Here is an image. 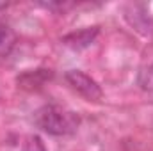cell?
<instances>
[{"label": "cell", "mask_w": 153, "mask_h": 151, "mask_svg": "<svg viewBox=\"0 0 153 151\" xmlns=\"http://www.w3.org/2000/svg\"><path fill=\"white\" fill-rule=\"evenodd\" d=\"M25 151H46V150H45V144L41 142L39 137H29L27 144H25Z\"/></svg>", "instance_id": "7"}, {"label": "cell", "mask_w": 153, "mask_h": 151, "mask_svg": "<svg viewBox=\"0 0 153 151\" xmlns=\"http://www.w3.org/2000/svg\"><path fill=\"white\" fill-rule=\"evenodd\" d=\"M66 82L75 89L78 94H82L87 101H100L102 96H103L102 87L89 75H85L84 71H78V70L68 71L66 73Z\"/></svg>", "instance_id": "2"}, {"label": "cell", "mask_w": 153, "mask_h": 151, "mask_svg": "<svg viewBox=\"0 0 153 151\" xmlns=\"http://www.w3.org/2000/svg\"><path fill=\"white\" fill-rule=\"evenodd\" d=\"M139 85L144 93L152 94L153 96V64L144 68L141 73H139Z\"/></svg>", "instance_id": "6"}, {"label": "cell", "mask_w": 153, "mask_h": 151, "mask_svg": "<svg viewBox=\"0 0 153 151\" xmlns=\"http://www.w3.org/2000/svg\"><path fill=\"white\" fill-rule=\"evenodd\" d=\"M14 41H16L14 32H13L7 25H0V57L7 55V53L13 50Z\"/></svg>", "instance_id": "4"}, {"label": "cell", "mask_w": 153, "mask_h": 151, "mask_svg": "<svg viewBox=\"0 0 153 151\" xmlns=\"http://www.w3.org/2000/svg\"><path fill=\"white\" fill-rule=\"evenodd\" d=\"M98 36V29L96 27H91V29H82L78 32H73V34H68L64 36V43L73 48V50H82V48H87Z\"/></svg>", "instance_id": "3"}, {"label": "cell", "mask_w": 153, "mask_h": 151, "mask_svg": "<svg viewBox=\"0 0 153 151\" xmlns=\"http://www.w3.org/2000/svg\"><path fill=\"white\" fill-rule=\"evenodd\" d=\"M34 123L50 135H70L76 132L80 117L59 105H45L34 114Z\"/></svg>", "instance_id": "1"}, {"label": "cell", "mask_w": 153, "mask_h": 151, "mask_svg": "<svg viewBox=\"0 0 153 151\" xmlns=\"http://www.w3.org/2000/svg\"><path fill=\"white\" fill-rule=\"evenodd\" d=\"M25 78H30V80H22L18 78V84H22V87H39L46 78H50L52 73H46V70H38L34 73H25Z\"/></svg>", "instance_id": "5"}]
</instances>
